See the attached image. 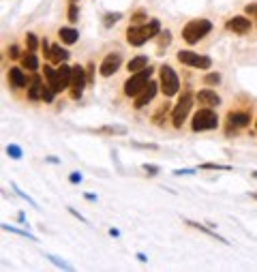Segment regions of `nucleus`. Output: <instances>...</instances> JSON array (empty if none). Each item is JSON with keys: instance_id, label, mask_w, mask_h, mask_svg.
<instances>
[{"instance_id": "8", "label": "nucleus", "mask_w": 257, "mask_h": 272, "mask_svg": "<svg viewBox=\"0 0 257 272\" xmlns=\"http://www.w3.org/2000/svg\"><path fill=\"white\" fill-rule=\"evenodd\" d=\"M86 84H88L86 69H82L80 64H75V67H73V75H71V86H69L71 88V96H73V99H82Z\"/></svg>"}, {"instance_id": "42", "label": "nucleus", "mask_w": 257, "mask_h": 272, "mask_svg": "<svg viewBox=\"0 0 257 272\" xmlns=\"http://www.w3.org/2000/svg\"><path fill=\"white\" fill-rule=\"evenodd\" d=\"M71 2H77V0H71Z\"/></svg>"}, {"instance_id": "44", "label": "nucleus", "mask_w": 257, "mask_h": 272, "mask_svg": "<svg viewBox=\"0 0 257 272\" xmlns=\"http://www.w3.org/2000/svg\"><path fill=\"white\" fill-rule=\"evenodd\" d=\"M255 127H257V120H255Z\"/></svg>"}, {"instance_id": "39", "label": "nucleus", "mask_w": 257, "mask_h": 272, "mask_svg": "<svg viewBox=\"0 0 257 272\" xmlns=\"http://www.w3.org/2000/svg\"><path fill=\"white\" fill-rule=\"evenodd\" d=\"M144 172H148V176H157V174H159V167L146 163V165H144Z\"/></svg>"}, {"instance_id": "5", "label": "nucleus", "mask_w": 257, "mask_h": 272, "mask_svg": "<svg viewBox=\"0 0 257 272\" xmlns=\"http://www.w3.org/2000/svg\"><path fill=\"white\" fill-rule=\"evenodd\" d=\"M150 77H152V69H150V67H146V69L137 71V73H133V75L125 82V94H127V96H137L141 90H144L146 84L150 82Z\"/></svg>"}, {"instance_id": "37", "label": "nucleus", "mask_w": 257, "mask_h": 272, "mask_svg": "<svg viewBox=\"0 0 257 272\" xmlns=\"http://www.w3.org/2000/svg\"><path fill=\"white\" fill-rule=\"evenodd\" d=\"M19 56H22V54H19V47H17V45H11V47H9V58H11V60H17Z\"/></svg>"}, {"instance_id": "26", "label": "nucleus", "mask_w": 257, "mask_h": 272, "mask_svg": "<svg viewBox=\"0 0 257 272\" xmlns=\"http://www.w3.org/2000/svg\"><path fill=\"white\" fill-rule=\"evenodd\" d=\"M67 17H69V22H71V24H75L77 19H80V9H77V2H71V4H69V13H67Z\"/></svg>"}, {"instance_id": "7", "label": "nucleus", "mask_w": 257, "mask_h": 272, "mask_svg": "<svg viewBox=\"0 0 257 272\" xmlns=\"http://www.w3.org/2000/svg\"><path fill=\"white\" fill-rule=\"evenodd\" d=\"M178 60L186 64V67H193V69H210L212 67V60H210V56H202V54H195V51H191V49H180L178 51Z\"/></svg>"}, {"instance_id": "19", "label": "nucleus", "mask_w": 257, "mask_h": 272, "mask_svg": "<svg viewBox=\"0 0 257 272\" xmlns=\"http://www.w3.org/2000/svg\"><path fill=\"white\" fill-rule=\"evenodd\" d=\"M170 112H171V105H170V103H163V105H161L157 112H154V116H152V125H154V127H161V125L165 122V116L170 114Z\"/></svg>"}, {"instance_id": "31", "label": "nucleus", "mask_w": 257, "mask_h": 272, "mask_svg": "<svg viewBox=\"0 0 257 272\" xmlns=\"http://www.w3.org/2000/svg\"><path fill=\"white\" fill-rule=\"evenodd\" d=\"M2 229H6V231H13V234H19V236H26V238H30V240H35V236L32 234H28V231H24V229H17V227H13V225H2Z\"/></svg>"}, {"instance_id": "10", "label": "nucleus", "mask_w": 257, "mask_h": 272, "mask_svg": "<svg viewBox=\"0 0 257 272\" xmlns=\"http://www.w3.org/2000/svg\"><path fill=\"white\" fill-rule=\"evenodd\" d=\"M159 86H161V84H157V82H148L146 84V86H144V90H141V92L137 94V96H135V109H141V107H146L148 105V103H150L152 99H154V94H157V90H159Z\"/></svg>"}, {"instance_id": "38", "label": "nucleus", "mask_w": 257, "mask_h": 272, "mask_svg": "<svg viewBox=\"0 0 257 272\" xmlns=\"http://www.w3.org/2000/svg\"><path fill=\"white\" fill-rule=\"evenodd\" d=\"M86 77H88V84H94V64L86 67Z\"/></svg>"}, {"instance_id": "28", "label": "nucleus", "mask_w": 257, "mask_h": 272, "mask_svg": "<svg viewBox=\"0 0 257 272\" xmlns=\"http://www.w3.org/2000/svg\"><path fill=\"white\" fill-rule=\"evenodd\" d=\"M26 45H28V51H37V47H39V39H37V35L28 32V35H26Z\"/></svg>"}, {"instance_id": "1", "label": "nucleus", "mask_w": 257, "mask_h": 272, "mask_svg": "<svg viewBox=\"0 0 257 272\" xmlns=\"http://www.w3.org/2000/svg\"><path fill=\"white\" fill-rule=\"evenodd\" d=\"M161 35V22L159 19H148L146 24H133L131 28L127 30V41L133 47H139V45L148 43L150 39Z\"/></svg>"}, {"instance_id": "25", "label": "nucleus", "mask_w": 257, "mask_h": 272, "mask_svg": "<svg viewBox=\"0 0 257 272\" xmlns=\"http://www.w3.org/2000/svg\"><path fill=\"white\" fill-rule=\"evenodd\" d=\"M118 19H122V13H105V15H103V24L109 28V26L118 24Z\"/></svg>"}, {"instance_id": "15", "label": "nucleus", "mask_w": 257, "mask_h": 272, "mask_svg": "<svg viewBox=\"0 0 257 272\" xmlns=\"http://www.w3.org/2000/svg\"><path fill=\"white\" fill-rule=\"evenodd\" d=\"M9 84H11V88H28V77H26V73L19 67H11L9 69Z\"/></svg>"}, {"instance_id": "27", "label": "nucleus", "mask_w": 257, "mask_h": 272, "mask_svg": "<svg viewBox=\"0 0 257 272\" xmlns=\"http://www.w3.org/2000/svg\"><path fill=\"white\" fill-rule=\"evenodd\" d=\"M56 94H58L56 90L51 88L49 84H45V86H43V101H45V103H51V101H54V96H56Z\"/></svg>"}, {"instance_id": "6", "label": "nucleus", "mask_w": 257, "mask_h": 272, "mask_svg": "<svg viewBox=\"0 0 257 272\" xmlns=\"http://www.w3.org/2000/svg\"><path fill=\"white\" fill-rule=\"evenodd\" d=\"M191 107H193V94L191 92H182V94H180V99H178V103L171 109V125L176 129H180L184 125V120H186V116H189Z\"/></svg>"}, {"instance_id": "12", "label": "nucleus", "mask_w": 257, "mask_h": 272, "mask_svg": "<svg viewBox=\"0 0 257 272\" xmlns=\"http://www.w3.org/2000/svg\"><path fill=\"white\" fill-rule=\"evenodd\" d=\"M71 75H73V67H69L67 62L56 69V92H64L71 86Z\"/></svg>"}, {"instance_id": "9", "label": "nucleus", "mask_w": 257, "mask_h": 272, "mask_svg": "<svg viewBox=\"0 0 257 272\" xmlns=\"http://www.w3.org/2000/svg\"><path fill=\"white\" fill-rule=\"evenodd\" d=\"M120 64H122V54H118V51H112V54H107L105 58H103L99 71H101L103 77H109V75H114L116 71L120 69Z\"/></svg>"}, {"instance_id": "21", "label": "nucleus", "mask_w": 257, "mask_h": 272, "mask_svg": "<svg viewBox=\"0 0 257 272\" xmlns=\"http://www.w3.org/2000/svg\"><path fill=\"white\" fill-rule=\"evenodd\" d=\"M22 67H24L26 71H37V69H39L37 51H28L26 56H22Z\"/></svg>"}, {"instance_id": "13", "label": "nucleus", "mask_w": 257, "mask_h": 272, "mask_svg": "<svg viewBox=\"0 0 257 272\" xmlns=\"http://www.w3.org/2000/svg\"><path fill=\"white\" fill-rule=\"evenodd\" d=\"M225 28L236 32V35H249L251 19H249V15H236V17H231V19L225 22Z\"/></svg>"}, {"instance_id": "3", "label": "nucleus", "mask_w": 257, "mask_h": 272, "mask_svg": "<svg viewBox=\"0 0 257 272\" xmlns=\"http://www.w3.org/2000/svg\"><path fill=\"white\" fill-rule=\"evenodd\" d=\"M218 127V116L212 107H202L197 109L195 116L191 120V129L195 133H202V131H212V129Z\"/></svg>"}, {"instance_id": "40", "label": "nucleus", "mask_w": 257, "mask_h": 272, "mask_svg": "<svg viewBox=\"0 0 257 272\" xmlns=\"http://www.w3.org/2000/svg\"><path fill=\"white\" fill-rule=\"evenodd\" d=\"M69 180H71L73 184H80V182H82V174H80V172H73V174L69 176Z\"/></svg>"}, {"instance_id": "34", "label": "nucleus", "mask_w": 257, "mask_h": 272, "mask_svg": "<svg viewBox=\"0 0 257 272\" xmlns=\"http://www.w3.org/2000/svg\"><path fill=\"white\" fill-rule=\"evenodd\" d=\"M244 13H247L249 17L257 19V2H251V4H247V6H244Z\"/></svg>"}, {"instance_id": "20", "label": "nucleus", "mask_w": 257, "mask_h": 272, "mask_svg": "<svg viewBox=\"0 0 257 272\" xmlns=\"http://www.w3.org/2000/svg\"><path fill=\"white\" fill-rule=\"evenodd\" d=\"M146 67H148V58H146V56H135V58H131V60H128L127 71H131V73H137V71L146 69Z\"/></svg>"}, {"instance_id": "24", "label": "nucleus", "mask_w": 257, "mask_h": 272, "mask_svg": "<svg viewBox=\"0 0 257 272\" xmlns=\"http://www.w3.org/2000/svg\"><path fill=\"white\" fill-rule=\"evenodd\" d=\"M170 43H171V32L170 30H161V35H159V51H163Z\"/></svg>"}, {"instance_id": "2", "label": "nucleus", "mask_w": 257, "mask_h": 272, "mask_svg": "<svg viewBox=\"0 0 257 272\" xmlns=\"http://www.w3.org/2000/svg\"><path fill=\"white\" fill-rule=\"evenodd\" d=\"M210 30H212V22H210V19L197 17V19H191V22L184 24L182 39H184V43H189V45H197L204 37L210 35Z\"/></svg>"}, {"instance_id": "43", "label": "nucleus", "mask_w": 257, "mask_h": 272, "mask_svg": "<svg viewBox=\"0 0 257 272\" xmlns=\"http://www.w3.org/2000/svg\"><path fill=\"white\" fill-rule=\"evenodd\" d=\"M253 195H255V197H257V193H253Z\"/></svg>"}, {"instance_id": "22", "label": "nucleus", "mask_w": 257, "mask_h": 272, "mask_svg": "<svg viewBox=\"0 0 257 272\" xmlns=\"http://www.w3.org/2000/svg\"><path fill=\"white\" fill-rule=\"evenodd\" d=\"M43 75H45V80H47L49 86L56 90V69L49 67V64H43Z\"/></svg>"}, {"instance_id": "35", "label": "nucleus", "mask_w": 257, "mask_h": 272, "mask_svg": "<svg viewBox=\"0 0 257 272\" xmlns=\"http://www.w3.org/2000/svg\"><path fill=\"white\" fill-rule=\"evenodd\" d=\"M47 260H49L51 264H56V266H60L62 270H71V266H69V264H64V262H60V260H58V257H54V255H47Z\"/></svg>"}, {"instance_id": "33", "label": "nucleus", "mask_w": 257, "mask_h": 272, "mask_svg": "<svg viewBox=\"0 0 257 272\" xmlns=\"http://www.w3.org/2000/svg\"><path fill=\"white\" fill-rule=\"evenodd\" d=\"M202 170H223V172H227V170H231L229 165H218V163H202L199 165Z\"/></svg>"}, {"instance_id": "16", "label": "nucleus", "mask_w": 257, "mask_h": 272, "mask_svg": "<svg viewBox=\"0 0 257 272\" xmlns=\"http://www.w3.org/2000/svg\"><path fill=\"white\" fill-rule=\"evenodd\" d=\"M43 86H45V84L41 82V77H39V75L32 77V80L28 82V99L30 101L43 99Z\"/></svg>"}, {"instance_id": "41", "label": "nucleus", "mask_w": 257, "mask_h": 272, "mask_svg": "<svg viewBox=\"0 0 257 272\" xmlns=\"http://www.w3.org/2000/svg\"><path fill=\"white\" fill-rule=\"evenodd\" d=\"M253 176H255V178H257V172H253Z\"/></svg>"}, {"instance_id": "29", "label": "nucleus", "mask_w": 257, "mask_h": 272, "mask_svg": "<svg viewBox=\"0 0 257 272\" xmlns=\"http://www.w3.org/2000/svg\"><path fill=\"white\" fill-rule=\"evenodd\" d=\"M6 154H9L11 159H22V148L17 144H9L6 146Z\"/></svg>"}, {"instance_id": "11", "label": "nucleus", "mask_w": 257, "mask_h": 272, "mask_svg": "<svg viewBox=\"0 0 257 272\" xmlns=\"http://www.w3.org/2000/svg\"><path fill=\"white\" fill-rule=\"evenodd\" d=\"M251 114L249 112H229L227 114V133H236L238 129L249 127Z\"/></svg>"}, {"instance_id": "14", "label": "nucleus", "mask_w": 257, "mask_h": 272, "mask_svg": "<svg viewBox=\"0 0 257 272\" xmlns=\"http://www.w3.org/2000/svg\"><path fill=\"white\" fill-rule=\"evenodd\" d=\"M195 99H197L199 105H204V107H216V105H221V96H218L214 90H210V88L199 90V92L195 94Z\"/></svg>"}, {"instance_id": "36", "label": "nucleus", "mask_w": 257, "mask_h": 272, "mask_svg": "<svg viewBox=\"0 0 257 272\" xmlns=\"http://www.w3.org/2000/svg\"><path fill=\"white\" fill-rule=\"evenodd\" d=\"M101 133H127V129H122V127H103Z\"/></svg>"}, {"instance_id": "4", "label": "nucleus", "mask_w": 257, "mask_h": 272, "mask_svg": "<svg viewBox=\"0 0 257 272\" xmlns=\"http://www.w3.org/2000/svg\"><path fill=\"white\" fill-rule=\"evenodd\" d=\"M159 84H161V90H163L165 96H176L180 90V80L170 64H163V67L159 69Z\"/></svg>"}, {"instance_id": "18", "label": "nucleus", "mask_w": 257, "mask_h": 272, "mask_svg": "<svg viewBox=\"0 0 257 272\" xmlns=\"http://www.w3.org/2000/svg\"><path fill=\"white\" fill-rule=\"evenodd\" d=\"M58 37H60V41L64 45H73V43H77V39H80V32L75 28H60L58 30Z\"/></svg>"}, {"instance_id": "23", "label": "nucleus", "mask_w": 257, "mask_h": 272, "mask_svg": "<svg viewBox=\"0 0 257 272\" xmlns=\"http://www.w3.org/2000/svg\"><path fill=\"white\" fill-rule=\"evenodd\" d=\"M186 225H191V227H195V229H199V231H204V234H208V236H214L218 242H225V238L216 236L214 231H212V229H208V227H206V225H199V223H193V221H186ZM225 244H227V242H225Z\"/></svg>"}, {"instance_id": "17", "label": "nucleus", "mask_w": 257, "mask_h": 272, "mask_svg": "<svg viewBox=\"0 0 257 272\" xmlns=\"http://www.w3.org/2000/svg\"><path fill=\"white\" fill-rule=\"evenodd\" d=\"M69 51L60 47V45H51V51H49V60L51 62H56V64H62V62H67L69 60Z\"/></svg>"}, {"instance_id": "32", "label": "nucleus", "mask_w": 257, "mask_h": 272, "mask_svg": "<svg viewBox=\"0 0 257 272\" xmlns=\"http://www.w3.org/2000/svg\"><path fill=\"white\" fill-rule=\"evenodd\" d=\"M218 82H221V75L218 73H208L204 77V84H208V86H216Z\"/></svg>"}, {"instance_id": "30", "label": "nucleus", "mask_w": 257, "mask_h": 272, "mask_svg": "<svg viewBox=\"0 0 257 272\" xmlns=\"http://www.w3.org/2000/svg\"><path fill=\"white\" fill-rule=\"evenodd\" d=\"M146 19H148L146 11H144V9H139V11H135V13H133L131 22H133V24H146Z\"/></svg>"}]
</instances>
